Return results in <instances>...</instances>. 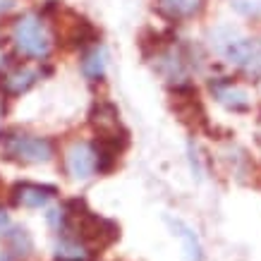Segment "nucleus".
<instances>
[{
    "label": "nucleus",
    "mask_w": 261,
    "mask_h": 261,
    "mask_svg": "<svg viewBox=\"0 0 261 261\" xmlns=\"http://www.w3.org/2000/svg\"><path fill=\"white\" fill-rule=\"evenodd\" d=\"M259 144H261V135H259Z\"/></svg>",
    "instance_id": "obj_16"
},
{
    "label": "nucleus",
    "mask_w": 261,
    "mask_h": 261,
    "mask_svg": "<svg viewBox=\"0 0 261 261\" xmlns=\"http://www.w3.org/2000/svg\"><path fill=\"white\" fill-rule=\"evenodd\" d=\"M56 194H58L56 187H50V185H36V182H17L15 187H12V201L17 206H27V208H41Z\"/></svg>",
    "instance_id": "obj_5"
},
{
    "label": "nucleus",
    "mask_w": 261,
    "mask_h": 261,
    "mask_svg": "<svg viewBox=\"0 0 261 261\" xmlns=\"http://www.w3.org/2000/svg\"><path fill=\"white\" fill-rule=\"evenodd\" d=\"M170 225H173L175 235L182 240V249H185V259L187 261H201L204 259V254H201V245H199L197 235L192 232L187 225L182 221H170Z\"/></svg>",
    "instance_id": "obj_11"
},
{
    "label": "nucleus",
    "mask_w": 261,
    "mask_h": 261,
    "mask_svg": "<svg viewBox=\"0 0 261 261\" xmlns=\"http://www.w3.org/2000/svg\"><path fill=\"white\" fill-rule=\"evenodd\" d=\"M211 43L232 65H238L247 72H254V74H261V39H242L235 29L223 27L211 34Z\"/></svg>",
    "instance_id": "obj_1"
},
{
    "label": "nucleus",
    "mask_w": 261,
    "mask_h": 261,
    "mask_svg": "<svg viewBox=\"0 0 261 261\" xmlns=\"http://www.w3.org/2000/svg\"><path fill=\"white\" fill-rule=\"evenodd\" d=\"M56 261H89V259H77V256H56Z\"/></svg>",
    "instance_id": "obj_15"
},
{
    "label": "nucleus",
    "mask_w": 261,
    "mask_h": 261,
    "mask_svg": "<svg viewBox=\"0 0 261 261\" xmlns=\"http://www.w3.org/2000/svg\"><path fill=\"white\" fill-rule=\"evenodd\" d=\"M12 8H15V0H0V15L10 12Z\"/></svg>",
    "instance_id": "obj_14"
},
{
    "label": "nucleus",
    "mask_w": 261,
    "mask_h": 261,
    "mask_svg": "<svg viewBox=\"0 0 261 261\" xmlns=\"http://www.w3.org/2000/svg\"><path fill=\"white\" fill-rule=\"evenodd\" d=\"M10 230H12V223H10V216L8 211L0 206V235H8Z\"/></svg>",
    "instance_id": "obj_13"
},
{
    "label": "nucleus",
    "mask_w": 261,
    "mask_h": 261,
    "mask_svg": "<svg viewBox=\"0 0 261 261\" xmlns=\"http://www.w3.org/2000/svg\"><path fill=\"white\" fill-rule=\"evenodd\" d=\"M39 82V70H29V67H17L12 72L3 74V91L10 96H19L29 91Z\"/></svg>",
    "instance_id": "obj_9"
},
{
    "label": "nucleus",
    "mask_w": 261,
    "mask_h": 261,
    "mask_svg": "<svg viewBox=\"0 0 261 261\" xmlns=\"http://www.w3.org/2000/svg\"><path fill=\"white\" fill-rule=\"evenodd\" d=\"M0 144L8 159L19 163H46L53 159V144L46 137H34L19 129H5L0 132Z\"/></svg>",
    "instance_id": "obj_2"
},
{
    "label": "nucleus",
    "mask_w": 261,
    "mask_h": 261,
    "mask_svg": "<svg viewBox=\"0 0 261 261\" xmlns=\"http://www.w3.org/2000/svg\"><path fill=\"white\" fill-rule=\"evenodd\" d=\"M65 168H67L72 180H89L96 173L94 146L87 142H74L65 151Z\"/></svg>",
    "instance_id": "obj_4"
},
{
    "label": "nucleus",
    "mask_w": 261,
    "mask_h": 261,
    "mask_svg": "<svg viewBox=\"0 0 261 261\" xmlns=\"http://www.w3.org/2000/svg\"><path fill=\"white\" fill-rule=\"evenodd\" d=\"M232 10L245 17H261V0H228Z\"/></svg>",
    "instance_id": "obj_12"
},
{
    "label": "nucleus",
    "mask_w": 261,
    "mask_h": 261,
    "mask_svg": "<svg viewBox=\"0 0 261 261\" xmlns=\"http://www.w3.org/2000/svg\"><path fill=\"white\" fill-rule=\"evenodd\" d=\"M211 91H214L216 101L221 106H225L228 111H238V113L249 111V96H247V91L235 87V82L228 80V77L211 82Z\"/></svg>",
    "instance_id": "obj_6"
},
{
    "label": "nucleus",
    "mask_w": 261,
    "mask_h": 261,
    "mask_svg": "<svg viewBox=\"0 0 261 261\" xmlns=\"http://www.w3.org/2000/svg\"><path fill=\"white\" fill-rule=\"evenodd\" d=\"M106 48L103 46H94L89 50L84 60H82V72H84V77L89 82H98L103 80V74H106Z\"/></svg>",
    "instance_id": "obj_10"
},
{
    "label": "nucleus",
    "mask_w": 261,
    "mask_h": 261,
    "mask_svg": "<svg viewBox=\"0 0 261 261\" xmlns=\"http://www.w3.org/2000/svg\"><path fill=\"white\" fill-rule=\"evenodd\" d=\"M12 41L29 58H46L50 53V46H53L46 24L36 15H24L17 19L12 27Z\"/></svg>",
    "instance_id": "obj_3"
},
{
    "label": "nucleus",
    "mask_w": 261,
    "mask_h": 261,
    "mask_svg": "<svg viewBox=\"0 0 261 261\" xmlns=\"http://www.w3.org/2000/svg\"><path fill=\"white\" fill-rule=\"evenodd\" d=\"M89 122L101 137H118L120 120H118V108L108 101H96L89 113Z\"/></svg>",
    "instance_id": "obj_7"
},
{
    "label": "nucleus",
    "mask_w": 261,
    "mask_h": 261,
    "mask_svg": "<svg viewBox=\"0 0 261 261\" xmlns=\"http://www.w3.org/2000/svg\"><path fill=\"white\" fill-rule=\"evenodd\" d=\"M206 8V0H156V10L166 19L182 22V19H192V17L201 15Z\"/></svg>",
    "instance_id": "obj_8"
}]
</instances>
